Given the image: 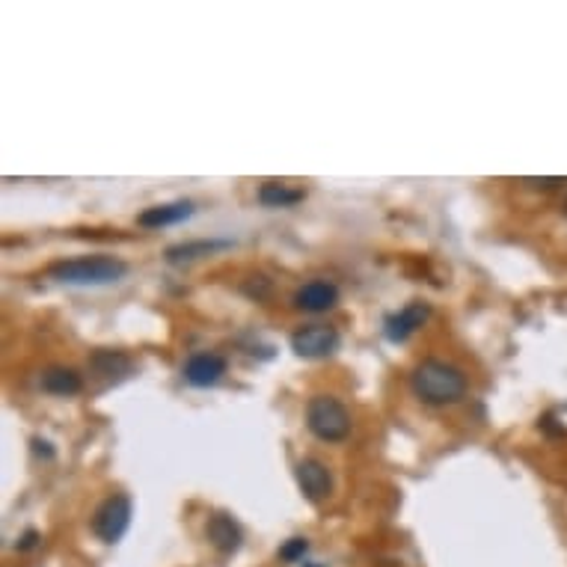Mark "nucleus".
<instances>
[{
	"mask_svg": "<svg viewBox=\"0 0 567 567\" xmlns=\"http://www.w3.org/2000/svg\"><path fill=\"white\" fill-rule=\"evenodd\" d=\"M229 362L220 357V354H211V351H199L194 357H187L185 369V381L196 390H208V386H215V383L223 381V374H227Z\"/></svg>",
	"mask_w": 567,
	"mask_h": 567,
	"instance_id": "nucleus-8",
	"label": "nucleus"
},
{
	"mask_svg": "<svg viewBox=\"0 0 567 567\" xmlns=\"http://www.w3.org/2000/svg\"><path fill=\"white\" fill-rule=\"evenodd\" d=\"M294 478H298V487L303 490V496L310 499L312 506H321L327 502L333 494V475L327 470V464H321L319 458H303L294 470Z\"/></svg>",
	"mask_w": 567,
	"mask_h": 567,
	"instance_id": "nucleus-6",
	"label": "nucleus"
},
{
	"mask_svg": "<svg viewBox=\"0 0 567 567\" xmlns=\"http://www.w3.org/2000/svg\"><path fill=\"white\" fill-rule=\"evenodd\" d=\"M526 185L532 187H556V185H565V178H523Z\"/></svg>",
	"mask_w": 567,
	"mask_h": 567,
	"instance_id": "nucleus-18",
	"label": "nucleus"
},
{
	"mask_svg": "<svg viewBox=\"0 0 567 567\" xmlns=\"http://www.w3.org/2000/svg\"><path fill=\"white\" fill-rule=\"evenodd\" d=\"M90 372H93L95 378H104V381L119 383L135 372V362L123 351H95L93 357H90Z\"/></svg>",
	"mask_w": 567,
	"mask_h": 567,
	"instance_id": "nucleus-13",
	"label": "nucleus"
},
{
	"mask_svg": "<svg viewBox=\"0 0 567 567\" xmlns=\"http://www.w3.org/2000/svg\"><path fill=\"white\" fill-rule=\"evenodd\" d=\"M351 413L333 395H312L306 404V428L321 443H342L351 433Z\"/></svg>",
	"mask_w": 567,
	"mask_h": 567,
	"instance_id": "nucleus-3",
	"label": "nucleus"
},
{
	"mask_svg": "<svg viewBox=\"0 0 567 567\" xmlns=\"http://www.w3.org/2000/svg\"><path fill=\"white\" fill-rule=\"evenodd\" d=\"M291 303H294V310L319 315V312L333 310L339 303V289L333 282H327V279H312V282H306V286H300L294 291Z\"/></svg>",
	"mask_w": 567,
	"mask_h": 567,
	"instance_id": "nucleus-9",
	"label": "nucleus"
},
{
	"mask_svg": "<svg viewBox=\"0 0 567 567\" xmlns=\"http://www.w3.org/2000/svg\"><path fill=\"white\" fill-rule=\"evenodd\" d=\"M428 319H431V306H428L425 300H413L404 310L386 315V321H383V336H386L392 345L407 342Z\"/></svg>",
	"mask_w": 567,
	"mask_h": 567,
	"instance_id": "nucleus-7",
	"label": "nucleus"
},
{
	"mask_svg": "<svg viewBox=\"0 0 567 567\" xmlns=\"http://www.w3.org/2000/svg\"><path fill=\"white\" fill-rule=\"evenodd\" d=\"M206 535L211 541V547L220 549L223 556H232L244 544V529L238 526L235 517L227 514V511H217V514L208 517Z\"/></svg>",
	"mask_w": 567,
	"mask_h": 567,
	"instance_id": "nucleus-10",
	"label": "nucleus"
},
{
	"mask_svg": "<svg viewBox=\"0 0 567 567\" xmlns=\"http://www.w3.org/2000/svg\"><path fill=\"white\" fill-rule=\"evenodd\" d=\"M303 196H306L303 190L282 185V182H265L258 187V202L265 208H291L303 202Z\"/></svg>",
	"mask_w": 567,
	"mask_h": 567,
	"instance_id": "nucleus-15",
	"label": "nucleus"
},
{
	"mask_svg": "<svg viewBox=\"0 0 567 567\" xmlns=\"http://www.w3.org/2000/svg\"><path fill=\"white\" fill-rule=\"evenodd\" d=\"M229 241H185L176 247L166 250V262L170 265H185V262H196V258L211 256L217 250H227Z\"/></svg>",
	"mask_w": 567,
	"mask_h": 567,
	"instance_id": "nucleus-14",
	"label": "nucleus"
},
{
	"mask_svg": "<svg viewBox=\"0 0 567 567\" xmlns=\"http://www.w3.org/2000/svg\"><path fill=\"white\" fill-rule=\"evenodd\" d=\"M306 553H310V541H306V537H289V541L279 547V558H282V562H289V565L303 562Z\"/></svg>",
	"mask_w": 567,
	"mask_h": 567,
	"instance_id": "nucleus-16",
	"label": "nucleus"
},
{
	"mask_svg": "<svg viewBox=\"0 0 567 567\" xmlns=\"http://www.w3.org/2000/svg\"><path fill=\"white\" fill-rule=\"evenodd\" d=\"M39 541H42L39 532H36V529H27V532L19 537V549L21 553H31V549L39 547Z\"/></svg>",
	"mask_w": 567,
	"mask_h": 567,
	"instance_id": "nucleus-17",
	"label": "nucleus"
},
{
	"mask_svg": "<svg viewBox=\"0 0 567 567\" xmlns=\"http://www.w3.org/2000/svg\"><path fill=\"white\" fill-rule=\"evenodd\" d=\"M131 514H135V508H131V496L125 494H114L104 499L102 506L95 508L93 514V532L102 537L104 544H119L131 526Z\"/></svg>",
	"mask_w": 567,
	"mask_h": 567,
	"instance_id": "nucleus-4",
	"label": "nucleus"
},
{
	"mask_svg": "<svg viewBox=\"0 0 567 567\" xmlns=\"http://www.w3.org/2000/svg\"><path fill=\"white\" fill-rule=\"evenodd\" d=\"M42 392L48 395H60V398H69V395H78L83 390V374L72 366H51L39 374Z\"/></svg>",
	"mask_w": 567,
	"mask_h": 567,
	"instance_id": "nucleus-12",
	"label": "nucleus"
},
{
	"mask_svg": "<svg viewBox=\"0 0 567 567\" xmlns=\"http://www.w3.org/2000/svg\"><path fill=\"white\" fill-rule=\"evenodd\" d=\"M410 386L416 398L431 407H449L466 395V374L445 360H423L410 374Z\"/></svg>",
	"mask_w": 567,
	"mask_h": 567,
	"instance_id": "nucleus-1",
	"label": "nucleus"
},
{
	"mask_svg": "<svg viewBox=\"0 0 567 567\" xmlns=\"http://www.w3.org/2000/svg\"><path fill=\"white\" fill-rule=\"evenodd\" d=\"M194 215V202L190 199H176V202H164V206L146 208L143 215L137 217V223L143 229H161V227H176L182 220Z\"/></svg>",
	"mask_w": 567,
	"mask_h": 567,
	"instance_id": "nucleus-11",
	"label": "nucleus"
},
{
	"mask_svg": "<svg viewBox=\"0 0 567 567\" xmlns=\"http://www.w3.org/2000/svg\"><path fill=\"white\" fill-rule=\"evenodd\" d=\"M339 331L327 324H303L300 331L291 333V351L303 360H324L339 351Z\"/></svg>",
	"mask_w": 567,
	"mask_h": 567,
	"instance_id": "nucleus-5",
	"label": "nucleus"
},
{
	"mask_svg": "<svg viewBox=\"0 0 567 567\" xmlns=\"http://www.w3.org/2000/svg\"><path fill=\"white\" fill-rule=\"evenodd\" d=\"M565 211H567V202H565Z\"/></svg>",
	"mask_w": 567,
	"mask_h": 567,
	"instance_id": "nucleus-19",
	"label": "nucleus"
},
{
	"mask_svg": "<svg viewBox=\"0 0 567 567\" xmlns=\"http://www.w3.org/2000/svg\"><path fill=\"white\" fill-rule=\"evenodd\" d=\"M128 274V265L114 256H78L54 262L48 277L62 286H111Z\"/></svg>",
	"mask_w": 567,
	"mask_h": 567,
	"instance_id": "nucleus-2",
	"label": "nucleus"
}]
</instances>
